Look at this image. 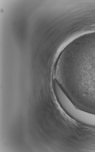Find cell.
I'll return each instance as SVG.
<instances>
[{"mask_svg": "<svg viewBox=\"0 0 95 152\" xmlns=\"http://www.w3.org/2000/svg\"><path fill=\"white\" fill-rule=\"evenodd\" d=\"M61 106L75 119L83 123L95 126V115L78 109L69 99H65L62 103Z\"/></svg>", "mask_w": 95, "mask_h": 152, "instance_id": "1", "label": "cell"}]
</instances>
